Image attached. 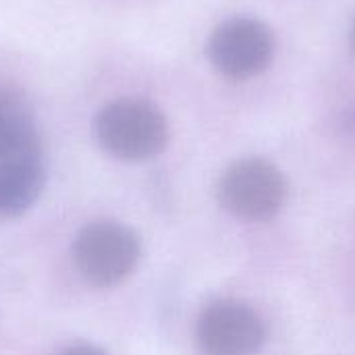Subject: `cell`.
I'll return each instance as SVG.
<instances>
[{"label": "cell", "mask_w": 355, "mask_h": 355, "mask_svg": "<svg viewBox=\"0 0 355 355\" xmlns=\"http://www.w3.org/2000/svg\"><path fill=\"white\" fill-rule=\"evenodd\" d=\"M264 337L260 316L250 306L231 300L208 306L198 322V343L206 355H254Z\"/></svg>", "instance_id": "obj_6"}, {"label": "cell", "mask_w": 355, "mask_h": 355, "mask_svg": "<svg viewBox=\"0 0 355 355\" xmlns=\"http://www.w3.org/2000/svg\"><path fill=\"white\" fill-rule=\"evenodd\" d=\"M94 135L100 148L110 156L139 162L158 156L166 148L168 123L156 104L123 98L106 104L96 114Z\"/></svg>", "instance_id": "obj_2"}, {"label": "cell", "mask_w": 355, "mask_h": 355, "mask_svg": "<svg viewBox=\"0 0 355 355\" xmlns=\"http://www.w3.org/2000/svg\"><path fill=\"white\" fill-rule=\"evenodd\" d=\"M141 245L137 235L112 220L83 227L73 243V260L83 279L96 287H112L125 281L137 266Z\"/></svg>", "instance_id": "obj_3"}, {"label": "cell", "mask_w": 355, "mask_h": 355, "mask_svg": "<svg viewBox=\"0 0 355 355\" xmlns=\"http://www.w3.org/2000/svg\"><path fill=\"white\" fill-rule=\"evenodd\" d=\"M349 44H352V48H354L355 52V17L354 21H352V27H349Z\"/></svg>", "instance_id": "obj_8"}, {"label": "cell", "mask_w": 355, "mask_h": 355, "mask_svg": "<svg viewBox=\"0 0 355 355\" xmlns=\"http://www.w3.org/2000/svg\"><path fill=\"white\" fill-rule=\"evenodd\" d=\"M220 204L245 220H268L285 204L287 183L268 160L243 158L231 164L218 183Z\"/></svg>", "instance_id": "obj_4"}, {"label": "cell", "mask_w": 355, "mask_h": 355, "mask_svg": "<svg viewBox=\"0 0 355 355\" xmlns=\"http://www.w3.org/2000/svg\"><path fill=\"white\" fill-rule=\"evenodd\" d=\"M60 355H108V354H104L102 349L92 347V345H75V347L64 349Z\"/></svg>", "instance_id": "obj_7"}, {"label": "cell", "mask_w": 355, "mask_h": 355, "mask_svg": "<svg viewBox=\"0 0 355 355\" xmlns=\"http://www.w3.org/2000/svg\"><path fill=\"white\" fill-rule=\"evenodd\" d=\"M275 37L252 17H235L218 25L208 42V56L218 73L243 81L260 75L272 60Z\"/></svg>", "instance_id": "obj_5"}, {"label": "cell", "mask_w": 355, "mask_h": 355, "mask_svg": "<svg viewBox=\"0 0 355 355\" xmlns=\"http://www.w3.org/2000/svg\"><path fill=\"white\" fill-rule=\"evenodd\" d=\"M42 144L31 108L12 89H0V216L29 210L44 189Z\"/></svg>", "instance_id": "obj_1"}]
</instances>
